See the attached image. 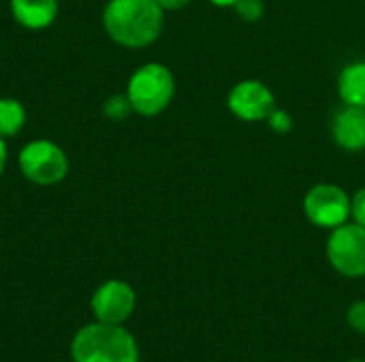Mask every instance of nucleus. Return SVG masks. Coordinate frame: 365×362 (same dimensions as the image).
<instances>
[{
	"label": "nucleus",
	"instance_id": "3",
	"mask_svg": "<svg viewBox=\"0 0 365 362\" xmlns=\"http://www.w3.org/2000/svg\"><path fill=\"white\" fill-rule=\"evenodd\" d=\"M175 94V79L165 64L148 62L139 66L126 85V96L133 105V111L143 117H154L163 113Z\"/></svg>",
	"mask_w": 365,
	"mask_h": 362
},
{
	"label": "nucleus",
	"instance_id": "15",
	"mask_svg": "<svg viewBox=\"0 0 365 362\" xmlns=\"http://www.w3.org/2000/svg\"><path fill=\"white\" fill-rule=\"evenodd\" d=\"M346 322L353 331L359 335H365V301H357L346 312Z\"/></svg>",
	"mask_w": 365,
	"mask_h": 362
},
{
	"label": "nucleus",
	"instance_id": "4",
	"mask_svg": "<svg viewBox=\"0 0 365 362\" xmlns=\"http://www.w3.org/2000/svg\"><path fill=\"white\" fill-rule=\"evenodd\" d=\"M19 171L36 186H53L68 175V158L53 141L36 139L21 147Z\"/></svg>",
	"mask_w": 365,
	"mask_h": 362
},
{
	"label": "nucleus",
	"instance_id": "8",
	"mask_svg": "<svg viewBox=\"0 0 365 362\" xmlns=\"http://www.w3.org/2000/svg\"><path fill=\"white\" fill-rule=\"evenodd\" d=\"M227 107L242 122H263L276 109V98L263 81L246 79L229 92Z\"/></svg>",
	"mask_w": 365,
	"mask_h": 362
},
{
	"label": "nucleus",
	"instance_id": "6",
	"mask_svg": "<svg viewBox=\"0 0 365 362\" xmlns=\"http://www.w3.org/2000/svg\"><path fill=\"white\" fill-rule=\"evenodd\" d=\"M306 218L319 226L334 230L351 218V196L336 183H317L304 198Z\"/></svg>",
	"mask_w": 365,
	"mask_h": 362
},
{
	"label": "nucleus",
	"instance_id": "12",
	"mask_svg": "<svg viewBox=\"0 0 365 362\" xmlns=\"http://www.w3.org/2000/svg\"><path fill=\"white\" fill-rule=\"evenodd\" d=\"M26 126V109L15 98H0V137H15Z\"/></svg>",
	"mask_w": 365,
	"mask_h": 362
},
{
	"label": "nucleus",
	"instance_id": "18",
	"mask_svg": "<svg viewBox=\"0 0 365 362\" xmlns=\"http://www.w3.org/2000/svg\"><path fill=\"white\" fill-rule=\"evenodd\" d=\"M160 6H163V11H180V9H184L190 0H156Z\"/></svg>",
	"mask_w": 365,
	"mask_h": 362
},
{
	"label": "nucleus",
	"instance_id": "1",
	"mask_svg": "<svg viewBox=\"0 0 365 362\" xmlns=\"http://www.w3.org/2000/svg\"><path fill=\"white\" fill-rule=\"evenodd\" d=\"M165 23V11L156 0H109L103 9V28L109 38L128 49L152 45Z\"/></svg>",
	"mask_w": 365,
	"mask_h": 362
},
{
	"label": "nucleus",
	"instance_id": "9",
	"mask_svg": "<svg viewBox=\"0 0 365 362\" xmlns=\"http://www.w3.org/2000/svg\"><path fill=\"white\" fill-rule=\"evenodd\" d=\"M331 137L346 151L365 149V107L344 105L331 119Z\"/></svg>",
	"mask_w": 365,
	"mask_h": 362
},
{
	"label": "nucleus",
	"instance_id": "13",
	"mask_svg": "<svg viewBox=\"0 0 365 362\" xmlns=\"http://www.w3.org/2000/svg\"><path fill=\"white\" fill-rule=\"evenodd\" d=\"M103 113L109 119H113V122H122V119H126L133 113V105H130V100H128L126 94H113V96H109L105 100Z\"/></svg>",
	"mask_w": 365,
	"mask_h": 362
},
{
	"label": "nucleus",
	"instance_id": "16",
	"mask_svg": "<svg viewBox=\"0 0 365 362\" xmlns=\"http://www.w3.org/2000/svg\"><path fill=\"white\" fill-rule=\"evenodd\" d=\"M267 124H269V128H272L274 132H278V134H287V132L293 128L291 115H289L287 111H282V109H274L272 115L267 117Z\"/></svg>",
	"mask_w": 365,
	"mask_h": 362
},
{
	"label": "nucleus",
	"instance_id": "7",
	"mask_svg": "<svg viewBox=\"0 0 365 362\" xmlns=\"http://www.w3.org/2000/svg\"><path fill=\"white\" fill-rule=\"evenodd\" d=\"M137 305V294L130 284L122 280H109L96 288L92 294L90 307L98 322L105 324H124Z\"/></svg>",
	"mask_w": 365,
	"mask_h": 362
},
{
	"label": "nucleus",
	"instance_id": "21",
	"mask_svg": "<svg viewBox=\"0 0 365 362\" xmlns=\"http://www.w3.org/2000/svg\"><path fill=\"white\" fill-rule=\"evenodd\" d=\"M351 362H364V361H351Z\"/></svg>",
	"mask_w": 365,
	"mask_h": 362
},
{
	"label": "nucleus",
	"instance_id": "17",
	"mask_svg": "<svg viewBox=\"0 0 365 362\" xmlns=\"http://www.w3.org/2000/svg\"><path fill=\"white\" fill-rule=\"evenodd\" d=\"M351 218H353V222L365 226V186L359 188L355 192V196L351 198Z\"/></svg>",
	"mask_w": 365,
	"mask_h": 362
},
{
	"label": "nucleus",
	"instance_id": "2",
	"mask_svg": "<svg viewBox=\"0 0 365 362\" xmlns=\"http://www.w3.org/2000/svg\"><path fill=\"white\" fill-rule=\"evenodd\" d=\"M71 356L73 362H139V348L122 324L96 320L75 333Z\"/></svg>",
	"mask_w": 365,
	"mask_h": 362
},
{
	"label": "nucleus",
	"instance_id": "19",
	"mask_svg": "<svg viewBox=\"0 0 365 362\" xmlns=\"http://www.w3.org/2000/svg\"><path fill=\"white\" fill-rule=\"evenodd\" d=\"M6 158H9V149H6L4 139L0 137V175H2V171H4V166H6Z\"/></svg>",
	"mask_w": 365,
	"mask_h": 362
},
{
	"label": "nucleus",
	"instance_id": "14",
	"mask_svg": "<svg viewBox=\"0 0 365 362\" xmlns=\"http://www.w3.org/2000/svg\"><path fill=\"white\" fill-rule=\"evenodd\" d=\"M233 11L237 13V17L246 23H255L263 17L265 13V4L263 0H237L233 4Z\"/></svg>",
	"mask_w": 365,
	"mask_h": 362
},
{
	"label": "nucleus",
	"instance_id": "11",
	"mask_svg": "<svg viewBox=\"0 0 365 362\" xmlns=\"http://www.w3.org/2000/svg\"><path fill=\"white\" fill-rule=\"evenodd\" d=\"M338 94L344 105L365 107V62H351L338 77Z\"/></svg>",
	"mask_w": 365,
	"mask_h": 362
},
{
	"label": "nucleus",
	"instance_id": "5",
	"mask_svg": "<svg viewBox=\"0 0 365 362\" xmlns=\"http://www.w3.org/2000/svg\"><path fill=\"white\" fill-rule=\"evenodd\" d=\"M327 260L344 277L365 275V226L344 222L327 239Z\"/></svg>",
	"mask_w": 365,
	"mask_h": 362
},
{
	"label": "nucleus",
	"instance_id": "20",
	"mask_svg": "<svg viewBox=\"0 0 365 362\" xmlns=\"http://www.w3.org/2000/svg\"><path fill=\"white\" fill-rule=\"evenodd\" d=\"M210 2H212L214 6H233L237 0H210Z\"/></svg>",
	"mask_w": 365,
	"mask_h": 362
},
{
	"label": "nucleus",
	"instance_id": "10",
	"mask_svg": "<svg viewBox=\"0 0 365 362\" xmlns=\"http://www.w3.org/2000/svg\"><path fill=\"white\" fill-rule=\"evenodd\" d=\"M11 15L28 30H43L56 21L58 0H11Z\"/></svg>",
	"mask_w": 365,
	"mask_h": 362
}]
</instances>
